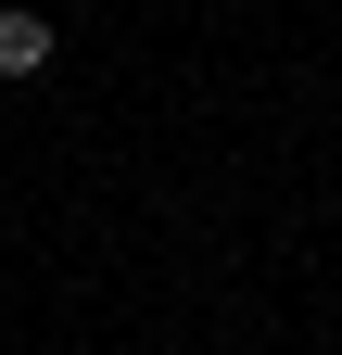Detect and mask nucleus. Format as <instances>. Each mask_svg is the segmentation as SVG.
<instances>
[{"label": "nucleus", "mask_w": 342, "mask_h": 355, "mask_svg": "<svg viewBox=\"0 0 342 355\" xmlns=\"http://www.w3.org/2000/svg\"><path fill=\"white\" fill-rule=\"evenodd\" d=\"M51 13H26V0H0V76H51Z\"/></svg>", "instance_id": "f257e3e1"}]
</instances>
